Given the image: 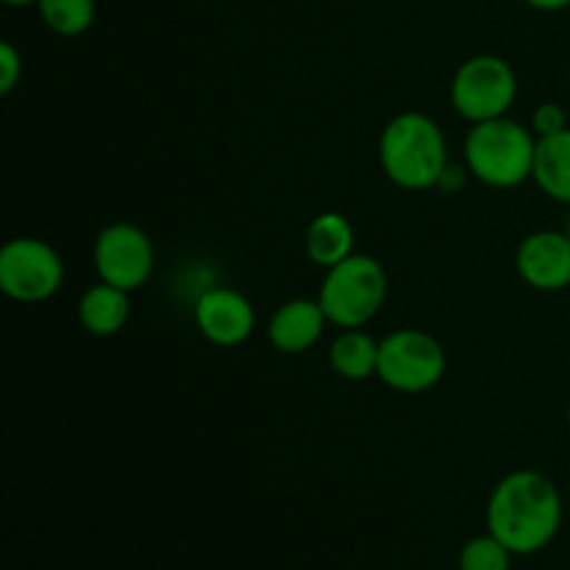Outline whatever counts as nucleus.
Segmentation results:
<instances>
[{"label":"nucleus","instance_id":"nucleus-1","mask_svg":"<svg viewBox=\"0 0 570 570\" xmlns=\"http://www.w3.org/2000/svg\"><path fill=\"white\" fill-rule=\"evenodd\" d=\"M562 493L540 471H512L488 499V532L515 557L549 549L562 529Z\"/></svg>","mask_w":570,"mask_h":570},{"label":"nucleus","instance_id":"nucleus-2","mask_svg":"<svg viewBox=\"0 0 570 570\" xmlns=\"http://www.w3.org/2000/svg\"><path fill=\"white\" fill-rule=\"evenodd\" d=\"M379 161L395 187L432 189L449 167V142L438 122L423 111H401L384 126Z\"/></svg>","mask_w":570,"mask_h":570},{"label":"nucleus","instance_id":"nucleus-3","mask_svg":"<svg viewBox=\"0 0 570 570\" xmlns=\"http://www.w3.org/2000/svg\"><path fill=\"white\" fill-rule=\"evenodd\" d=\"M538 137L510 117L476 122L465 137V167L476 181L493 189H512L534 173Z\"/></svg>","mask_w":570,"mask_h":570},{"label":"nucleus","instance_id":"nucleus-4","mask_svg":"<svg viewBox=\"0 0 570 570\" xmlns=\"http://www.w3.org/2000/svg\"><path fill=\"white\" fill-rule=\"evenodd\" d=\"M328 323L337 328H362L382 312L387 301V273L371 254H351L328 267L317 293Z\"/></svg>","mask_w":570,"mask_h":570},{"label":"nucleus","instance_id":"nucleus-5","mask_svg":"<svg viewBox=\"0 0 570 570\" xmlns=\"http://www.w3.org/2000/svg\"><path fill=\"white\" fill-rule=\"evenodd\" d=\"M449 356L440 340L423 328H399L379 340L376 376L399 393H429L443 382Z\"/></svg>","mask_w":570,"mask_h":570},{"label":"nucleus","instance_id":"nucleus-6","mask_svg":"<svg viewBox=\"0 0 570 570\" xmlns=\"http://www.w3.org/2000/svg\"><path fill=\"white\" fill-rule=\"evenodd\" d=\"M518 98V76L507 59L479 53L462 61L451 78V104L471 126L507 117Z\"/></svg>","mask_w":570,"mask_h":570},{"label":"nucleus","instance_id":"nucleus-7","mask_svg":"<svg viewBox=\"0 0 570 570\" xmlns=\"http://www.w3.org/2000/svg\"><path fill=\"white\" fill-rule=\"evenodd\" d=\"M65 282L59 250L39 237H14L0 248V289L17 304H42Z\"/></svg>","mask_w":570,"mask_h":570},{"label":"nucleus","instance_id":"nucleus-8","mask_svg":"<svg viewBox=\"0 0 570 570\" xmlns=\"http://www.w3.org/2000/svg\"><path fill=\"white\" fill-rule=\"evenodd\" d=\"M95 271L106 284L134 293L154 276L156 250L148 234L134 223H109L98 234L92 248Z\"/></svg>","mask_w":570,"mask_h":570},{"label":"nucleus","instance_id":"nucleus-9","mask_svg":"<svg viewBox=\"0 0 570 570\" xmlns=\"http://www.w3.org/2000/svg\"><path fill=\"white\" fill-rule=\"evenodd\" d=\"M195 326L217 348H237L254 334V304L234 287H209L195 301Z\"/></svg>","mask_w":570,"mask_h":570},{"label":"nucleus","instance_id":"nucleus-10","mask_svg":"<svg viewBox=\"0 0 570 570\" xmlns=\"http://www.w3.org/2000/svg\"><path fill=\"white\" fill-rule=\"evenodd\" d=\"M518 276L540 293H560L570 287V237L568 232H534L523 237L515 254Z\"/></svg>","mask_w":570,"mask_h":570},{"label":"nucleus","instance_id":"nucleus-11","mask_svg":"<svg viewBox=\"0 0 570 570\" xmlns=\"http://www.w3.org/2000/svg\"><path fill=\"white\" fill-rule=\"evenodd\" d=\"M326 326L328 317L323 312L321 301L293 298L284 301L273 312L271 323H267V337H271L273 348L282 351V354H304L312 345H317Z\"/></svg>","mask_w":570,"mask_h":570},{"label":"nucleus","instance_id":"nucleus-12","mask_svg":"<svg viewBox=\"0 0 570 570\" xmlns=\"http://www.w3.org/2000/svg\"><path fill=\"white\" fill-rule=\"evenodd\" d=\"M131 293L115 284H95L78 301V323L92 337H115L131 317Z\"/></svg>","mask_w":570,"mask_h":570},{"label":"nucleus","instance_id":"nucleus-13","mask_svg":"<svg viewBox=\"0 0 570 570\" xmlns=\"http://www.w3.org/2000/svg\"><path fill=\"white\" fill-rule=\"evenodd\" d=\"M354 226L345 215L340 212H323L306 228V256L315 262L317 267L328 271V267L340 265L343 259H348L354 250Z\"/></svg>","mask_w":570,"mask_h":570},{"label":"nucleus","instance_id":"nucleus-14","mask_svg":"<svg viewBox=\"0 0 570 570\" xmlns=\"http://www.w3.org/2000/svg\"><path fill=\"white\" fill-rule=\"evenodd\" d=\"M534 184L557 204H570V126L554 137L538 139Z\"/></svg>","mask_w":570,"mask_h":570},{"label":"nucleus","instance_id":"nucleus-15","mask_svg":"<svg viewBox=\"0 0 570 570\" xmlns=\"http://www.w3.org/2000/svg\"><path fill=\"white\" fill-rule=\"evenodd\" d=\"M328 365L348 382H365L376 376L379 343L362 328H343L328 348Z\"/></svg>","mask_w":570,"mask_h":570},{"label":"nucleus","instance_id":"nucleus-16","mask_svg":"<svg viewBox=\"0 0 570 570\" xmlns=\"http://www.w3.org/2000/svg\"><path fill=\"white\" fill-rule=\"evenodd\" d=\"M39 17L59 37H81L95 22V0H39Z\"/></svg>","mask_w":570,"mask_h":570},{"label":"nucleus","instance_id":"nucleus-17","mask_svg":"<svg viewBox=\"0 0 570 570\" xmlns=\"http://www.w3.org/2000/svg\"><path fill=\"white\" fill-rule=\"evenodd\" d=\"M512 551L493 534H476L460 549V570H510Z\"/></svg>","mask_w":570,"mask_h":570},{"label":"nucleus","instance_id":"nucleus-18","mask_svg":"<svg viewBox=\"0 0 570 570\" xmlns=\"http://www.w3.org/2000/svg\"><path fill=\"white\" fill-rule=\"evenodd\" d=\"M534 137L543 139V137H554V134L566 131L568 128V115L562 106L557 104H540L538 109L532 111V126Z\"/></svg>","mask_w":570,"mask_h":570},{"label":"nucleus","instance_id":"nucleus-19","mask_svg":"<svg viewBox=\"0 0 570 570\" xmlns=\"http://www.w3.org/2000/svg\"><path fill=\"white\" fill-rule=\"evenodd\" d=\"M22 78V56L9 39L0 42V92L9 95Z\"/></svg>","mask_w":570,"mask_h":570},{"label":"nucleus","instance_id":"nucleus-20","mask_svg":"<svg viewBox=\"0 0 570 570\" xmlns=\"http://www.w3.org/2000/svg\"><path fill=\"white\" fill-rule=\"evenodd\" d=\"M468 173H471V170H468V167L451 165V161H449L445 173H443V176H440L438 187L445 189V193H460L462 184H465V178H468Z\"/></svg>","mask_w":570,"mask_h":570},{"label":"nucleus","instance_id":"nucleus-21","mask_svg":"<svg viewBox=\"0 0 570 570\" xmlns=\"http://www.w3.org/2000/svg\"><path fill=\"white\" fill-rule=\"evenodd\" d=\"M527 3L538 11H562L568 9L570 0H527Z\"/></svg>","mask_w":570,"mask_h":570},{"label":"nucleus","instance_id":"nucleus-22","mask_svg":"<svg viewBox=\"0 0 570 570\" xmlns=\"http://www.w3.org/2000/svg\"><path fill=\"white\" fill-rule=\"evenodd\" d=\"M6 6H14V9H20V6H37L39 0H3Z\"/></svg>","mask_w":570,"mask_h":570},{"label":"nucleus","instance_id":"nucleus-23","mask_svg":"<svg viewBox=\"0 0 570 570\" xmlns=\"http://www.w3.org/2000/svg\"><path fill=\"white\" fill-rule=\"evenodd\" d=\"M566 421H568V429H570V406H568V415H566Z\"/></svg>","mask_w":570,"mask_h":570},{"label":"nucleus","instance_id":"nucleus-24","mask_svg":"<svg viewBox=\"0 0 570 570\" xmlns=\"http://www.w3.org/2000/svg\"><path fill=\"white\" fill-rule=\"evenodd\" d=\"M566 232H568V237H570V217H568V228H566Z\"/></svg>","mask_w":570,"mask_h":570},{"label":"nucleus","instance_id":"nucleus-25","mask_svg":"<svg viewBox=\"0 0 570 570\" xmlns=\"http://www.w3.org/2000/svg\"><path fill=\"white\" fill-rule=\"evenodd\" d=\"M568 81H570V70H568Z\"/></svg>","mask_w":570,"mask_h":570}]
</instances>
